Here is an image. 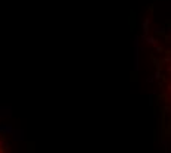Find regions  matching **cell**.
Masks as SVG:
<instances>
[{
	"instance_id": "6da1fadb",
	"label": "cell",
	"mask_w": 171,
	"mask_h": 153,
	"mask_svg": "<svg viewBox=\"0 0 171 153\" xmlns=\"http://www.w3.org/2000/svg\"><path fill=\"white\" fill-rule=\"evenodd\" d=\"M168 80H170V83H168V91H170V94H171V69H170V76H168Z\"/></svg>"
},
{
	"instance_id": "7a4b0ae2",
	"label": "cell",
	"mask_w": 171,
	"mask_h": 153,
	"mask_svg": "<svg viewBox=\"0 0 171 153\" xmlns=\"http://www.w3.org/2000/svg\"><path fill=\"white\" fill-rule=\"evenodd\" d=\"M0 153H3V150H2V147H0Z\"/></svg>"
}]
</instances>
